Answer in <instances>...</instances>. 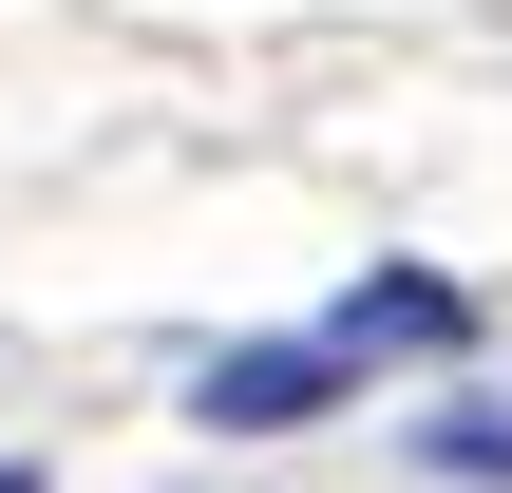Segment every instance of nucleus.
I'll list each match as a JSON object with an SVG mask.
<instances>
[{"label": "nucleus", "mask_w": 512, "mask_h": 493, "mask_svg": "<svg viewBox=\"0 0 512 493\" xmlns=\"http://www.w3.org/2000/svg\"><path fill=\"white\" fill-rule=\"evenodd\" d=\"M342 380H361V342L323 323V342H228V361H209L190 399H209V437H304V418H323Z\"/></svg>", "instance_id": "f257e3e1"}, {"label": "nucleus", "mask_w": 512, "mask_h": 493, "mask_svg": "<svg viewBox=\"0 0 512 493\" xmlns=\"http://www.w3.org/2000/svg\"><path fill=\"white\" fill-rule=\"evenodd\" d=\"M418 456H437V475H512V399H437Z\"/></svg>", "instance_id": "f03ea898"}, {"label": "nucleus", "mask_w": 512, "mask_h": 493, "mask_svg": "<svg viewBox=\"0 0 512 493\" xmlns=\"http://www.w3.org/2000/svg\"><path fill=\"white\" fill-rule=\"evenodd\" d=\"M0 493H38V475H19V456H0Z\"/></svg>", "instance_id": "7ed1b4c3"}]
</instances>
